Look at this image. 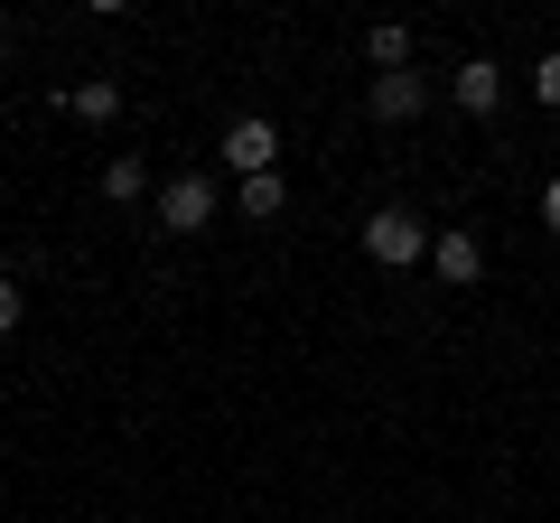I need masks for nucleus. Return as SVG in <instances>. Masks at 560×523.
Segmentation results:
<instances>
[{
    "mask_svg": "<svg viewBox=\"0 0 560 523\" xmlns=\"http://www.w3.org/2000/svg\"><path fill=\"white\" fill-rule=\"evenodd\" d=\"M20 309H28V300H20V281H0V337L20 327Z\"/></svg>",
    "mask_w": 560,
    "mask_h": 523,
    "instance_id": "12",
    "label": "nucleus"
},
{
    "mask_svg": "<svg viewBox=\"0 0 560 523\" xmlns=\"http://www.w3.org/2000/svg\"><path fill=\"white\" fill-rule=\"evenodd\" d=\"M541 224L560 234V178H541Z\"/></svg>",
    "mask_w": 560,
    "mask_h": 523,
    "instance_id": "13",
    "label": "nucleus"
},
{
    "mask_svg": "<svg viewBox=\"0 0 560 523\" xmlns=\"http://www.w3.org/2000/svg\"><path fill=\"white\" fill-rule=\"evenodd\" d=\"M0 28H10V10H0Z\"/></svg>",
    "mask_w": 560,
    "mask_h": 523,
    "instance_id": "14",
    "label": "nucleus"
},
{
    "mask_svg": "<svg viewBox=\"0 0 560 523\" xmlns=\"http://www.w3.org/2000/svg\"><path fill=\"white\" fill-rule=\"evenodd\" d=\"M533 94H541V103H560V47H551L541 66H533Z\"/></svg>",
    "mask_w": 560,
    "mask_h": 523,
    "instance_id": "11",
    "label": "nucleus"
},
{
    "mask_svg": "<svg viewBox=\"0 0 560 523\" xmlns=\"http://www.w3.org/2000/svg\"><path fill=\"white\" fill-rule=\"evenodd\" d=\"M160 224H168V234H206V224H215V178L178 168V178L160 187Z\"/></svg>",
    "mask_w": 560,
    "mask_h": 523,
    "instance_id": "2",
    "label": "nucleus"
},
{
    "mask_svg": "<svg viewBox=\"0 0 560 523\" xmlns=\"http://www.w3.org/2000/svg\"><path fill=\"white\" fill-rule=\"evenodd\" d=\"M280 206H290V187H280V168H271V178H243V216H261V224H271Z\"/></svg>",
    "mask_w": 560,
    "mask_h": 523,
    "instance_id": "10",
    "label": "nucleus"
},
{
    "mask_svg": "<svg viewBox=\"0 0 560 523\" xmlns=\"http://www.w3.org/2000/svg\"><path fill=\"white\" fill-rule=\"evenodd\" d=\"M271 160H280V131L261 113H243L234 131H224V168H234V178H271Z\"/></svg>",
    "mask_w": 560,
    "mask_h": 523,
    "instance_id": "3",
    "label": "nucleus"
},
{
    "mask_svg": "<svg viewBox=\"0 0 560 523\" xmlns=\"http://www.w3.org/2000/svg\"><path fill=\"white\" fill-rule=\"evenodd\" d=\"M66 113H75V121H113V113H121V84H103V75L75 84V94H66Z\"/></svg>",
    "mask_w": 560,
    "mask_h": 523,
    "instance_id": "8",
    "label": "nucleus"
},
{
    "mask_svg": "<svg viewBox=\"0 0 560 523\" xmlns=\"http://www.w3.org/2000/svg\"><path fill=\"white\" fill-rule=\"evenodd\" d=\"M364 103H374V121H411L420 103H430V84L401 66V75H374V94H364Z\"/></svg>",
    "mask_w": 560,
    "mask_h": 523,
    "instance_id": "6",
    "label": "nucleus"
},
{
    "mask_svg": "<svg viewBox=\"0 0 560 523\" xmlns=\"http://www.w3.org/2000/svg\"><path fill=\"white\" fill-rule=\"evenodd\" d=\"M448 94H458V113H495V103H504V66L495 57H467L458 75H448Z\"/></svg>",
    "mask_w": 560,
    "mask_h": 523,
    "instance_id": "5",
    "label": "nucleus"
},
{
    "mask_svg": "<svg viewBox=\"0 0 560 523\" xmlns=\"http://www.w3.org/2000/svg\"><path fill=\"white\" fill-rule=\"evenodd\" d=\"M364 57H374L383 75H401V66H411V28H393V20H383V28H364Z\"/></svg>",
    "mask_w": 560,
    "mask_h": 523,
    "instance_id": "7",
    "label": "nucleus"
},
{
    "mask_svg": "<svg viewBox=\"0 0 560 523\" xmlns=\"http://www.w3.org/2000/svg\"><path fill=\"white\" fill-rule=\"evenodd\" d=\"M430 271L467 290V281H477V271H486V243L467 234V224H448V234H430Z\"/></svg>",
    "mask_w": 560,
    "mask_h": 523,
    "instance_id": "4",
    "label": "nucleus"
},
{
    "mask_svg": "<svg viewBox=\"0 0 560 523\" xmlns=\"http://www.w3.org/2000/svg\"><path fill=\"white\" fill-rule=\"evenodd\" d=\"M103 197H113V206L150 197V168H140V160H113V168H103Z\"/></svg>",
    "mask_w": 560,
    "mask_h": 523,
    "instance_id": "9",
    "label": "nucleus"
},
{
    "mask_svg": "<svg viewBox=\"0 0 560 523\" xmlns=\"http://www.w3.org/2000/svg\"><path fill=\"white\" fill-rule=\"evenodd\" d=\"M364 253H374L383 271H411V262H430V224L401 216V206H383V216H364Z\"/></svg>",
    "mask_w": 560,
    "mask_h": 523,
    "instance_id": "1",
    "label": "nucleus"
}]
</instances>
